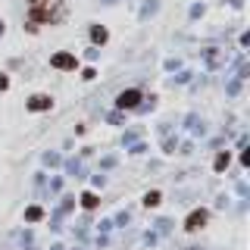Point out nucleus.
I'll return each instance as SVG.
<instances>
[{
  "instance_id": "obj_1",
  "label": "nucleus",
  "mask_w": 250,
  "mask_h": 250,
  "mask_svg": "<svg viewBox=\"0 0 250 250\" xmlns=\"http://www.w3.org/2000/svg\"><path fill=\"white\" fill-rule=\"evenodd\" d=\"M50 66H57V69H62V72H69V69L78 66V60L72 57V53H53V57H50Z\"/></svg>"
},
{
  "instance_id": "obj_2",
  "label": "nucleus",
  "mask_w": 250,
  "mask_h": 250,
  "mask_svg": "<svg viewBox=\"0 0 250 250\" xmlns=\"http://www.w3.org/2000/svg\"><path fill=\"white\" fill-rule=\"evenodd\" d=\"M138 104H141V91H135V88L122 91L119 100H116V106H119V109H131V106H138Z\"/></svg>"
},
{
  "instance_id": "obj_3",
  "label": "nucleus",
  "mask_w": 250,
  "mask_h": 250,
  "mask_svg": "<svg viewBox=\"0 0 250 250\" xmlns=\"http://www.w3.org/2000/svg\"><path fill=\"white\" fill-rule=\"evenodd\" d=\"M207 219H209V213H207V209H194V213L188 216L185 229H188V231H197V229H203V225H207Z\"/></svg>"
},
{
  "instance_id": "obj_4",
  "label": "nucleus",
  "mask_w": 250,
  "mask_h": 250,
  "mask_svg": "<svg viewBox=\"0 0 250 250\" xmlns=\"http://www.w3.org/2000/svg\"><path fill=\"white\" fill-rule=\"evenodd\" d=\"M28 109H31V113H41V109H50V97H47V94H35V97L28 100Z\"/></svg>"
},
{
  "instance_id": "obj_5",
  "label": "nucleus",
  "mask_w": 250,
  "mask_h": 250,
  "mask_svg": "<svg viewBox=\"0 0 250 250\" xmlns=\"http://www.w3.org/2000/svg\"><path fill=\"white\" fill-rule=\"evenodd\" d=\"M106 38H109V31H106L104 25H94V28H91V41H94V44H106Z\"/></svg>"
},
{
  "instance_id": "obj_6",
  "label": "nucleus",
  "mask_w": 250,
  "mask_h": 250,
  "mask_svg": "<svg viewBox=\"0 0 250 250\" xmlns=\"http://www.w3.org/2000/svg\"><path fill=\"white\" fill-rule=\"evenodd\" d=\"M156 10H160V3H156V0H147V3H141V19H150Z\"/></svg>"
},
{
  "instance_id": "obj_7",
  "label": "nucleus",
  "mask_w": 250,
  "mask_h": 250,
  "mask_svg": "<svg viewBox=\"0 0 250 250\" xmlns=\"http://www.w3.org/2000/svg\"><path fill=\"white\" fill-rule=\"evenodd\" d=\"M229 163H231V156H229V153H219L213 169H216V172H225V169H229Z\"/></svg>"
},
{
  "instance_id": "obj_8",
  "label": "nucleus",
  "mask_w": 250,
  "mask_h": 250,
  "mask_svg": "<svg viewBox=\"0 0 250 250\" xmlns=\"http://www.w3.org/2000/svg\"><path fill=\"white\" fill-rule=\"evenodd\" d=\"M41 216H44V209H41V207H28V209H25V219H28V222H38Z\"/></svg>"
},
{
  "instance_id": "obj_9",
  "label": "nucleus",
  "mask_w": 250,
  "mask_h": 250,
  "mask_svg": "<svg viewBox=\"0 0 250 250\" xmlns=\"http://www.w3.org/2000/svg\"><path fill=\"white\" fill-rule=\"evenodd\" d=\"M82 207L94 209V207H97V194H82Z\"/></svg>"
},
{
  "instance_id": "obj_10",
  "label": "nucleus",
  "mask_w": 250,
  "mask_h": 250,
  "mask_svg": "<svg viewBox=\"0 0 250 250\" xmlns=\"http://www.w3.org/2000/svg\"><path fill=\"white\" fill-rule=\"evenodd\" d=\"M156 203H160V194H156V191L144 194V207H156Z\"/></svg>"
},
{
  "instance_id": "obj_11",
  "label": "nucleus",
  "mask_w": 250,
  "mask_h": 250,
  "mask_svg": "<svg viewBox=\"0 0 250 250\" xmlns=\"http://www.w3.org/2000/svg\"><path fill=\"white\" fill-rule=\"evenodd\" d=\"M66 169H69V172H75V175H78V172H82V163H78V160H69V163H66Z\"/></svg>"
},
{
  "instance_id": "obj_12",
  "label": "nucleus",
  "mask_w": 250,
  "mask_h": 250,
  "mask_svg": "<svg viewBox=\"0 0 250 250\" xmlns=\"http://www.w3.org/2000/svg\"><path fill=\"white\" fill-rule=\"evenodd\" d=\"M57 160H60L57 153H44V163H47V166H53V163H57Z\"/></svg>"
},
{
  "instance_id": "obj_13",
  "label": "nucleus",
  "mask_w": 250,
  "mask_h": 250,
  "mask_svg": "<svg viewBox=\"0 0 250 250\" xmlns=\"http://www.w3.org/2000/svg\"><path fill=\"white\" fill-rule=\"evenodd\" d=\"M191 16H194V19H197V16H203V6H200V3H194V6H191Z\"/></svg>"
},
{
  "instance_id": "obj_14",
  "label": "nucleus",
  "mask_w": 250,
  "mask_h": 250,
  "mask_svg": "<svg viewBox=\"0 0 250 250\" xmlns=\"http://www.w3.org/2000/svg\"><path fill=\"white\" fill-rule=\"evenodd\" d=\"M6 84H10V78H6L3 72H0V91H6Z\"/></svg>"
},
{
  "instance_id": "obj_15",
  "label": "nucleus",
  "mask_w": 250,
  "mask_h": 250,
  "mask_svg": "<svg viewBox=\"0 0 250 250\" xmlns=\"http://www.w3.org/2000/svg\"><path fill=\"white\" fill-rule=\"evenodd\" d=\"M31 3H35V6H41V3H47V0H31Z\"/></svg>"
},
{
  "instance_id": "obj_16",
  "label": "nucleus",
  "mask_w": 250,
  "mask_h": 250,
  "mask_svg": "<svg viewBox=\"0 0 250 250\" xmlns=\"http://www.w3.org/2000/svg\"><path fill=\"white\" fill-rule=\"evenodd\" d=\"M185 250H207V247H185Z\"/></svg>"
},
{
  "instance_id": "obj_17",
  "label": "nucleus",
  "mask_w": 250,
  "mask_h": 250,
  "mask_svg": "<svg viewBox=\"0 0 250 250\" xmlns=\"http://www.w3.org/2000/svg\"><path fill=\"white\" fill-rule=\"evenodd\" d=\"M0 35H3V22H0Z\"/></svg>"
}]
</instances>
